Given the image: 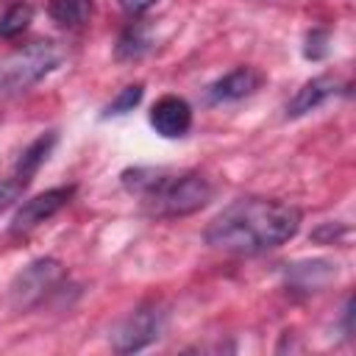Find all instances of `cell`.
Masks as SVG:
<instances>
[{"mask_svg":"<svg viewBox=\"0 0 356 356\" xmlns=\"http://www.w3.org/2000/svg\"><path fill=\"white\" fill-rule=\"evenodd\" d=\"M300 228V211L273 197H239L206 228V242L225 253L253 256L289 242Z\"/></svg>","mask_w":356,"mask_h":356,"instance_id":"obj_1","label":"cell"},{"mask_svg":"<svg viewBox=\"0 0 356 356\" xmlns=\"http://www.w3.org/2000/svg\"><path fill=\"white\" fill-rule=\"evenodd\" d=\"M211 197V184L197 172L156 175L142 184L145 211L153 217H184L203 209Z\"/></svg>","mask_w":356,"mask_h":356,"instance_id":"obj_2","label":"cell"},{"mask_svg":"<svg viewBox=\"0 0 356 356\" xmlns=\"http://www.w3.org/2000/svg\"><path fill=\"white\" fill-rule=\"evenodd\" d=\"M61 61V47L56 42H31L0 61V92L14 95L33 86Z\"/></svg>","mask_w":356,"mask_h":356,"instance_id":"obj_3","label":"cell"},{"mask_svg":"<svg viewBox=\"0 0 356 356\" xmlns=\"http://www.w3.org/2000/svg\"><path fill=\"white\" fill-rule=\"evenodd\" d=\"M61 278V264L56 259H36L31 261L8 286V306L14 312H25L36 306Z\"/></svg>","mask_w":356,"mask_h":356,"instance_id":"obj_4","label":"cell"},{"mask_svg":"<svg viewBox=\"0 0 356 356\" xmlns=\"http://www.w3.org/2000/svg\"><path fill=\"white\" fill-rule=\"evenodd\" d=\"M161 328H164V314L156 306H139L117 323V328L111 331V348L120 353L142 350L153 339H159Z\"/></svg>","mask_w":356,"mask_h":356,"instance_id":"obj_5","label":"cell"},{"mask_svg":"<svg viewBox=\"0 0 356 356\" xmlns=\"http://www.w3.org/2000/svg\"><path fill=\"white\" fill-rule=\"evenodd\" d=\"M70 197H72V186H56V189H47L42 195L25 200L19 206V211L14 214V220H11V234L19 236V234L33 231L44 220H50L61 206H67Z\"/></svg>","mask_w":356,"mask_h":356,"instance_id":"obj_6","label":"cell"},{"mask_svg":"<svg viewBox=\"0 0 356 356\" xmlns=\"http://www.w3.org/2000/svg\"><path fill=\"white\" fill-rule=\"evenodd\" d=\"M150 125L167 136V139H175V136H184L189 128H192V108L184 97L178 95H164L156 100L153 111H150Z\"/></svg>","mask_w":356,"mask_h":356,"instance_id":"obj_7","label":"cell"},{"mask_svg":"<svg viewBox=\"0 0 356 356\" xmlns=\"http://www.w3.org/2000/svg\"><path fill=\"white\" fill-rule=\"evenodd\" d=\"M261 83V75L250 67H236L231 70L228 75H222L211 89H209V97L211 103H228V100H239V97H248L256 86Z\"/></svg>","mask_w":356,"mask_h":356,"instance_id":"obj_8","label":"cell"},{"mask_svg":"<svg viewBox=\"0 0 356 356\" xmlns=\"http://www.w3.org/2000/svg\"><path fill=\"white\" fill-rule=\"evenodd\" d=\"M334 89H337V81H334L331 75H320V78L306 81V83L298 89V95L286 103V117H300V114L317 108L320 103H325V100L334 95Z\"/></svg>","mask_w":356,"mask_h":356,"instance_id":"obj_9","label":"cell"},{"mask_svg":"<svg viewBox=\"0 0 356 356\" xmlns=\"http://www.w3.org/2000/svg\"><path fill=\"white\" fill-rule=\"evenodd\" d=\"M53 142H56V136L53 134H47V136H39L22 156H19V164H17V181L25 186L28 181H31V175L42 167V161L47 159V153H50V147H53Z\"/></svg>","mask_w":356,"mask_h":356,"instance_id":"obj_10","label":"cell"},{"mask_svg":"<svg viewBox=\"0 0 356 356\" xmlns=\"http://www.w3.org/2000/svg\"><path fill=\"white\" fill-rule=\"evenodd\" d=\"M47 14L58 25H83L92 17V0H50Z\"/></svg>","mask_w":356,"mask_h":356,"instance_id":"obj_11","label":"cell"},{"mask_svg":"<svg viewBox=\"0 0 356 356\" xmlns=\"http://www.w3.org/2000/svg\"><path fill=\"white\" fill-rule=\"evenodd\" d=\"M33 19V6L31 3H14L8 6L3 14H0V36L3 39H11L17 33H22L28 28V22Z\"/></svg>","mask_w":356,"mask_h":356,"instance_id":"obj_12","label":"cell"},{"mask_svg":"<svg viewBox=\"0 0 356 356\" xmlns=\"http://www.w3.org/2000/svg\"><path fill=\"white\" fill-rule=\"evenodd\" d=\"M142 100V86L139 83H134V86H125L111 103H108V108H106V114H125V111H131L136 103Z\"/></svg>","mask_w":356,"mask_h":356,"instance_id":"obj_13","label":"cell"},{"mask_svg":"<svg viewBox=\"0 0 356 356\" xmlns=\"http://www.w3.org/2000/svg\"><path fill=\"white\" fill-rule=\"evenodd\" d=\"M19 192H22V184L14 178V181H0V214L19 197Z\"/></svg>","mask_w":356,"mask_h":356,"instance_id":"obj_14","label":"cell"},{"mask_svg":"<svg viewBox=\"0 0 356 356\" xmlns=\"http://www.w3.org/2000/svg\"><path fill=\"white\" fill-rule=\"evenodd\" d=\"M159 0H120V8L128 14V17H139L145 14L147 8H153Z\"/></svg>","mask_w":356,"mask_h":356,"instance_id":"obj_15","label":"cell"}]
</instances>
